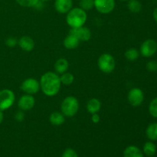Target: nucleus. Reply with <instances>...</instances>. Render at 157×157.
<instances>
[{
  "mask_svg": "<svg viewBox=\"0 0 157 157\" xmlns=\"http://www.w3.org/2000/svg\"><path fill=\"white\" fill-rule=\"evenodd\" d=\"M40 87L47 97H55L59 93L61 87L60 76L56 72L48 71L40 78Z\"/></svg>",
  "mask_w": 157,
  "mask_h": 157,
  "instance_id": "f257e3e1",
  "label": "nucleus"
},
{
  "mask_svg": "<svg viewBox=\"0 0 157 157\" xmlns=\"http://www.w3.org/2000/svg\"><path fill=\"white\" fill-rule=\"evenodd\" d=\"M87 20V12L80 7L72 8L66 15V22L70 26L71 29H75V28L84 25Z\"/></svg>",
  "mask_w": 157,
  "mask_h": 157,
  "instance_id": "f03ea898",
  "label": "nucleus"
},
{
  "mask_svg": "<svg viewBox=\"0 0 157 157\" xmlns=\"http://www.w3.org/2000/svg\"><path fill=\"white\" fill-rule=\"evenodd\" d=\"M78 100L74 96H67L61 104V112L65 117H73L79 110Z\"/></svg>",
  "mask_w": 157,
  "mask_h": 157,
  "instance_id": "7ed1b4c3",
  "label": "nucleus"
},
{
  "mask_svg": "<svg viewBox=\"0 0 157 157\" xmlns=\"http://www.w3.org/2000/svg\"><path fill=\"white\" fill-rule=\"evenodd\" d=\"M98 68L104 74H110L116 67V61L113 55L109 53H104L98 58Z\"/></svg>",
  "mask_w": 157,
  "mask_h": 157,
  "instance_id": "20e7f679",
  "label": "nucleus"
},
{
  "mask_svg": "<svg viewBox=\"0 0 157 157\" xmlns=\"http://www.w3.org/2000/svg\"><path fill=\"white\" fill-rule=\"evenodd\" d=\"M15 101V93L10 89L0 90V110L4 111L12 107Z\"/></svg>",
  "mask_w": 157,
  "mask_h": 157,
  "instance_id": "39448f33",
  "label": "nucleus"
},
{
  "mask_svg": "<svg viewBox=\"0 0 157 157\" xmlns=\"http://www.w3.org/2000/svg\"><path fill=\"white\" fill-rule=\"evenodd\" d=\"M20 89L25 94L34 95L38 93V91L41 90V87H40L39 81L34 78H29L21 82Z\"/></svg>",
  "mask_w": 157,
  "mask_h": 157,
  "instance_id": "423d86ee",
  "label": "nucleus"
},
{
  "mask_svg": "<svg viewBox=\"0 0 157 157\" xmlns=\"http://www.w3.org/2000/svg\"><path fill=\"white\" fill-rule=\"evenodd\" d=\"M157 52V42L154 39L149 38L142 43L140 48V54L144 58H150Z\"/></svg>",
  "mask_w": 157,
  "mask_h": 157,
  "instance_id": "0eeeda50",
  "label": "nucleus"
},
{
  "mask_svg": "<svg viewBox=\"0 0 157 157\" xmlns=\"http://www.w3.org/2000/svg\"><path fill=\"white\" fill-rule=\"evenodd\" d=\"M127 101L133 107H139L144 101V94L139 87H133L130 89L127 94Z\"/></svg>",
  "mask_w": 157,
  "mask_h": 157,
  "instance_id": "6e6552de",
  "label": "nucleus"
},
{
  "mask_svg": "<svg viewBox=\"0 0 157 157\" xmlns=\"http://www.w3.org/2000/svg\"><path fill=\"white\" fill-rule=\"evenodd\" d=\"M115 0H94V8L99 13L107 15L114 10Z\"/></svg>",
  "mask_w": 157,
  "mask_h": 157,
  "instance_id": "1a4fd4ad",
  "label": "nucleus"
},
{
  "mask_svg": "<svg viewBox=\"0 0 157 157\" xmlns=\"http://www.w3.org/2000/svg\"><path fill=\"white\" fill-rule=\"evenodd\" d=\"M69 34L75 35L78 38L80 41H88L91 38V31L86 26L83 25L81 27L71 29Z\"/></svg>",
  "mask_w": 157,
  "mask_h": 157,
  "instance_id": "9d476101",
  "label": "nucleus"
},
{
  "mask_svg": "<svg viewBox=\"0 0 157 157\" xmlns=\"http://www.w3.org/2000/svg\"><path fill=\"white\" fill-rule=\"evenodd\" d=\"M35 98L33 95L25 94L19 98L18 101V107L21 111H28L35 107Z\"/></svg>",
  "mask_w": 157,
  "mask_h": 157,
  "instance_id": "9b49d317",
  "label": "nucleus"
},
{
  "mask_svg": "<svg viewBox=\"0 0 157 157\" xmlns=\"http://www.w3.org/2000/svg\"><path fill=\"white\" fill-rule=\"evenodd\" d=\"M18 44L21 50L26 52H30L35 48V43L33 38L28 35H24L18 40Z\"/></svg>",
  "mask_w": 157,
  "mask_h": 157,
  "instance_id": "f8f14e48",
  "label": "nucleus"
},
{
  "mask_svg": "<svg viewBox=\"0 0 157 157\" xmlns=\"http://www.w3.org/2000/svg\"><path fill=\"white\" fill-rule=\"evenodd\" d=\"M73 8L72 0H55V9L58 13L67 14Z\"/></svg>",
  "mask_w": 157,
  "mask_h": 157,
  "instance_id": "ddd939ff",
  "label": "nucleus"
},
{
  "mask_svg": "<svg viewBox=\"0 0 157 157\" xmlns=\"http://www.w3.org/2000/svg\"><path fill=\"white\" fill-rule=\"evenodd\" d=\"M80 41L78 38L71 34H68L63 41V45L67 50H75L78 47Z\"/></svg>",
  "mask_w": 157,
  "mask_h": 157,
  "instance_id": "4468645a",
  "label": "nucleus"
},
{
  "mask_svg": "<svg viewBox=\"0 0 157 157\" xmlns=\"http://www.w3.org/2000/svg\"><path fill=\"white\" fill-rule=\"evenodd\" d=\"M69 67V62L66 58H60L55 61V72L58 75L64 73L67 71Z\"/></svg>",
  "mask_w": 157,
  "mask_h": 157,
  "instance_id": "2eb2a0df",
  "label": "nucleus"
},
{
  "mask_svg": "<svg viewBox=\"0 0 157 157\" xmlns=\"http://www.w3.org/2000/svg\"><path fill=\"white\" fill-rule=\"evenodd\" d=\"M65 121V117L61 112H53L49 116V122L53 126H61Z\"/></svg>",
  "mask_w": 157,
  "mask_h": 157,
  "instance_id": "dca6fc26",
  "label": "nucleus"
},
{
  "mask_svg": "<svg viewBox=\"0 0 157 157\" xmlns=\"http://www.w3.org/2000/svg\"><path fill=\"white\" fill-rule=\"evenodd\" d=\"M101 102L97 98H91L87 103V110L89 113H97L101 110Z\"/></svg>",
  "mask_w": 157,
  "mask_h": 157,
  "instance_id": "f3484780",
  "label": "nucleus"
},
{
  "mask_svg": "<svg viewBox=\"0 0 157 157\" xmlns=\"http://www.w3.org/2000/svg\"><path fill=\"white\" fill-rule=\"evenodd\" d=\"M124 157H144V153L136 146H129L124 151Z\"/></svg>",
  "mask_w": 157,
  "mask_h": 157,
  "instance_id": "a211bd4d",
  "label": "nucleus"
},
{
  "mask_svg": "<svg viewBox=\"0 0 157 157\" xmlns=\"http://www.w3.org/2000/svg\"><path fill=\"white\" fill-rule=\"evenodd\" d=\"M146 135L151 141L157 140V123H153L147 127Z\"/></svg>",
  "mask_w": 157,
  "mask_h": 157,
  "instance_id": "6ab92c4d",
  "label": "nucleus"
},
{
  "mask_svg": "<svg viewBox=\"0 0 157 157\" xmlns=\"http://www.w3.org/2000/svg\"><path fill=\"white\" fill-rule=\"evenodd\" d=\"M127 8L132 13H139L142 9V4L139 0H128Z\"/></svg>",
  "mask_w": 157,
  "mask_h": 157,
  "instance_id": "aec40b11",
  "label": "nucleus"
},
{
  "mask_svg": "<svg viewBox=\"0 0 157 157\" xmlns=\"http://www.w3.org/2000/svg\"><path fill=\"white\" fill-rule=\"evenodd\" d=\"M156 152V147L152 141H148L145 143L144 145V149H143V153L146 156L150 157L153 156Z\"/></svg>",
  "mask_w": 157,
  "mask_h": 157,
  "instance_id": "412c9836",
  "label": "nucleus"
},
{
  "mask_svg": "<svg viewBox=\"0 0 157 157\" xmlns=\"http://www.w3.org/2000/svg\"><path fill=\"white\" fill-rule=\"evenodd\" d=\"M60 80H61V84L69 86L73 84L74 81H75V76H74L73 74L66 71L61 74V76H60Z\"/></svg>",
  "mask_w": 157,
  "mask_h": 157,
  "instance_id": "4be33fe9",
  "label": "nucleus"
},
{
  "mask_svg": "<svg viewBox=\"0 0 157 157\" xmlns=\"http://www.w3.org/2000/svg\"><path fill=\"white\" fill-rule=\"evenodd\" d=\"M140 52L136 48H131L127 49V51L124 53V56H125L126 59L130 61H135L138 59L140 56Z\"/></svg>",
  "mask_w": 157,
  "mask_h": 157,
  "instance_id": "5701e85b",
  "label": "nucleus"
},
{
  "mask_svg": "<svg viewBox=\"0 0 157 157\" xmlns=\"http://www.w3.org/2000/svg\"><path fill=\"white\" fill-rule=\"evenodd\" d=\"M79 5L81 9L87 12L94 8V0H80Z\"/></svg>",
  "mask_w": 157,
  "mask_h": 157,
  "instance_id": "b1692460",
  "label": "nucleus"
},
{
  "mask_svg": "<svg viewBox=\"0 0 157 157\" xmlns=\"http://www.w3.org/2000/svg\"><path fill=\"white\" fill-rule=\"evenodd\" d=\"M20 6L25 8H34L39 0H15Z\"/></svg>",
  "mask_w": 157,
  "mask_h": 157,
  "instance_id": "393cba45",
  "label": "nucleus"
},
{
  "mask_svg": "<svg viewBox=\"0 0 157 157\" xmlns=\"http://www.w3.org/2000/svg\"><path fill=\"white\" fill-rule=\"evenodd\" d=\"M149 113L153 117L157 118V98L151 101L149 105Z\"/></svg>",
  "mask_w": 157,
  "mask_h": 157,
  "instance_id": "a878e982",
  "label": "nucleus"
},
{
  "mask_svg": "<svg viewBox=\"0 0 157 157\" xmlns=\"http://www.w3.org/2000/svg\"><path fill=\"white\" fill-rule=\"evenodd\" d=\"M5 44L9 48H15L18 44V40L14 37H9L5 41Z\"/></svg>",
  "mask_w": 157,
  "mask_h": 157,
  "instance_id": "bb28decb",
  "label": "nucleus"
},
{
  "mask_svg": "<svg viewBox=\"0 0 157 157\" xmlns=\"http://www.w3.org/2000/svg\"><path fill=\"white\" fill-rule=\"evenodd\" d=\"M61 157H78V155L74 149L67 148L63 152Z\"/></svg>",
  "mask_w": 157,
  "mask_h": 157,
  "instance_id": "cd10ccee",
  "label": "nucleus"
},
{
  "mask_svg": "<svg viewBox=\"0 0 157 157\" xmlns=\"http://www.w3.org/2000/svg\"><path fill=\"white\" fill-rule=\"evenodd\" d=\"M147 70L151 72H155L157 71V61H150L147 63V65H146Z\"/></svg>",
  "mask_w": 157,
  "mask_h": 157,
  "instance_id": "c85d7f7f",
  "label": "nucleus"
},
{
  "mask_svg": "<svg viewBox=\"0 0 157 157\" xmlns=\"http://www.w3.org/2000/svg\"><path fill=\"white\" fill-rule=\"evenodd\" d=\"M25 119V114H24V111H20L17 112L15 115V120L18 122H21V121H24Z\"/></svg>",
  "mask_w": 157,
  "mask_h": 157,
  "instance_id": "c756f323",
  "label": "nucleus"
},
{
  "mask_svg": "<svg viewBox=\"0 0 157 157\" xmlns=\"http://www.w3.org/2000/svg\"><path fill=\"white\" fill-rule=\"evenodd\" d=\"M90 119H91V121L94 123V124H98V123L101 121V117H100V116L98 115V113L91 114V117H90Z\"/></svg>",
  "mask_w": 157,
  "mask_h": 157,
  "instance_id": "7c9ffc66",
  "label": "nucleus"
},
{
  "mask_svg": "<svg viewBox=\"0 0 157 157\" xmlns=\"http://www.w3.org/2000/svg\"><path fill=\"white\" fill-rule=\"evenodd\" d=\"M153 18H154L155 21L157 23V7L154 9V10H153Z\"/></svg>",
  "mask_w": 157,
  "mask_h": 157,
  "instance_id": "2f4dec72",
  "label": "nucleus"
},
{
  "mask_svg": "<svg viewBox=\"0 0 157 157\" xmlns=\"http://www.w3.org/2000/svg\"><path fill=\"white\" fill-rule=\"evenodd\" d=\"M3 120H4V115H3V111L0 110V124L3 122Z\"/></svg>",
  "mask_w": 157,
  "mask_h": 157,
  "instance_id": "473e14b6",
  "label": "nucleus"
},
{
  "mask_svg": "<svg viewBox=\"0 0 157 157\" xmlns=\"http://www.w3.org/2000/svg\"><path fill=\"white\" fill-rule=\"evenodd\" d=\"M41 2H48L49 1V0H40Z\"/></svg>",
  "mask_w": 157,
  "mask_h": 157,
  "instance_id": "72a5a7b5",
  "label": "nucleus"
},
{
  "mask_svg": "<svg viewBox=\"0 0 157 157\" xmlns=\"http://www.w3.org/2000/svg\"><path fill=\"white\" fill-rule=\"evenodd\" d=\"M120 1H123V2H127L128 0H120Z\"/></svg>",
  "mask_w": 157,
  "mask_h": 157,
  "instance_id": "f704fd0d",
  "label": "nucleus"
},
{
  "mask_svg": "<svg viewBox=\"0 0 157 157\" xmlns=\"http://www.w3.org/2000/svg\"><path fill=\"white\" fill-rule=\"evenodd\" d=\"M150 157H153V156H150Z\"/></svg>",
  "mask_w": 157,
  "mask_h": 157,
  "instance_id": "c9c22d12",
  "label": "nucleus"
}]
</instances>
